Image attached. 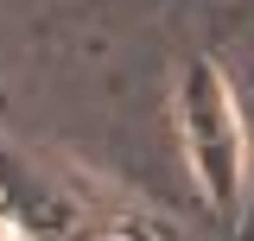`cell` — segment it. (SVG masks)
<instances>
[]
</instances>
